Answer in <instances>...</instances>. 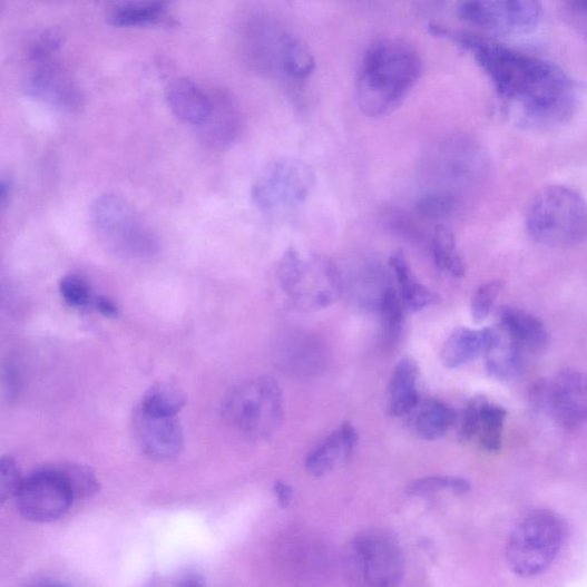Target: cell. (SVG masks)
I'll return each mask as SVG.
<instances>
[{"label":"cell","mask_w":587,"mask_h":587,"mask_svg":"<svg viewBox=\"0 0 587 587\" xmlns=\"http://www.w3.org/2000/svg\"><path fill=\"white\" fill-rule=\"evenodd\" d=\"M134 424L137 441L148 457L168 461L180 454L184 438L177 415H158L139 409Z\"/></svg>","instance_id":"obj_14"},{"label":"cell","mask_w":587,"mask_h":587,"mask_svg":"<svg viewBox=\"0 0 587 587\" xmlns=\"http://www.w3.org/2000/svg\"><path fill=\"white\" fill-rule=\"evenodd\" d=\"M532 401L567 429L587 425V374L566 370L537 383Z\"/></svg>","instance_id":"obj_10"},{"label":"cell","mask_w":587,"mask_h":587,"mask_svg":"<svg viewBox=\"0 0 587 587\" xmlns=\"http://www.w3.org/2000/svg\"><path fill=\"white\" fill-rule=\"evenodd\" d=\"M184 405L185 395L180 389L170 384H159L148 391L140 409L158 415H177Z\"/></svg>","instance_id":"obj_29"},{"label":"cell","mask_w":587,"mask_h":587,"mask_svg":"<svg viewBox=\"0 0 587 587\" xmlns=\"http://www.w3.org/2000/svg\"><path fill=\"white\" fill-rule=\"evenodd\" d=\"M458 41L472 51L498 95L524 127L552 128L568 123L577 106V89L559 66L486 39L462 35Z\"/></svg>","instance_id":"obj_1"},{"label":"cell","mask_w":587,"mask_h":587,"mask_svg":"<svg viewBox=\"0 0 587 587\" xmlns=\"http://www.w3.org/2000/svg\"><path fill=\"white\" fill-rule=\"evenodd\" d=\"M278 281L290 305L300 311H316L333 304L341 295L342 278L325 256H303L288 248L278 267Z\"/></svg>","instance_id":"obj_6"},{"label":"cell","mask_w":587,"mask_h":587,"mask_svg":"<svg viewBox=\"0 0 587 587\" xmlns=\"http://www.w3.org/2000/svg\"><path fill=\"white\" fill-rule=\"evenodd\" d=\"M375 310L382 327V342L387 348L394 346L404 326V304L394 286L388 284L381 293Z\"/></svg>","instance_id":"obj_26"},{"label":"cell","mask_w":587,"mask_h":587,"mask_svg":"<svg viewBox=\"0 0 587 587\" xmlns=\"http://www.w3.org/2000/svg\"><path fill=\"white\" fill-rule=\"evenodd\" d=\"M432 254L436 266L454 278H462L466 273V263L460 255L453 232L444 226L437 227L433 242Z\"/></svg>","instance_id":"obj_28"},{"label":"cell","mask_w":587,"mask_h":587,"mask_svg":"<svg viewBox=\"0 0 587 587\" xmlns=\"http://www.w3.org/2000/svg\"><path fill=\"white\" fill-rule=\"evenodd\" d=\"M60 293L63 300L75 307L94 305L96 299L88 284L82 278L76 276H69L62 280Z\"/></svg>","instance_id":"obj_35"},{"label":"cell","mask_w":587,"mask_h":587,"mask_svg":"<svg viewBox=\"0 0 587 587\" xmlns=\"http://www.w3.org/2000/svg\"><path fill=\"white\" fill-rule=\"evenodd\" d=\"M350 577L366 586H395L405 575V557L389 535L370 531L352 539L346 549Z\"/></svg>","instance_id":"obj_8"},{"label":"cell","mask_w":587,"mask_h":587,"mask_svg":"<svg viewBox=\"0 0 587 587\" xmlns=\"http://www.w3.org/2000/svg\"><path fill=\"white\" fill-rule=\"evenodd\" d=\"M460 16L488 31L520 36L538 27L541 4L540 0H464Z\"/></svg>","instance_id":"obj_11"},{"label":"cell","mask_w":587,"mask_h":587,"mask_svg":"<svg viewBox=\"0 0 587 587\" xmlns=\"http://www.w3.org/2000/svg\"><path fill=\"white\" fill-rule=\"evenodd\" d=\"M456 200L449 194H430L417 205L418 214L425 219H442L452 214Z\"/></svg>","instance_id":"obj_34"},{"label":"cell","mask_w":587,"mask_h":587,"mask_svg":"<svg viewBox=\"0 0 587 587\" xmlns=\"http://www.w3.org/2000/svg\"><path fill=\"white\" fill-rule=\"evenodd\" d=\"M167 104L179 121L203 127L208 120L213 98L188 78H177L167 88Z\"/></svg>","instance_id":"obj_17"},{"label":"cell","mask_w":587,"mask_h":587,"mask_svg":"<svg viewBox=\"0 0 587 587\" xmlns=\"http://www.w3.org/2000/svg\"><path fill=\"white\" fill-rule=\"evenodd\" d=\"M499 326L527 351H541L550 342V333L541 321L530 313L515 309L505 307L500 311Z\"/></svg>","instance_id":"obj_21"},{"label":"cell","mask_w":587,"mask_h":587,"mask_svg":"<svg viewBox=\"0 0 587 587\" xmlns=\"http://www.w3.org/2000/svg\"><path fill=\"white\" fill-rule=\"evenodd\" d=\"M174 0H120L110 10L108 23L117 28L162 25Z\"/></svg>","instance_id":"obj_19"},{"label":"cell","mask_w":587,"mask_h":587,"mask_svg":"<svg viewBox=\"0 0 587 587\" xmlns=\"http://www.w3.org/2000/svg\"><path fill=\"white\" fill-rule=\"evenodd\" d=\"M489 374L499 381L518 378L524 368V349L503 329H489L483 351Z\"/></svg>","instance_id":"obj_18"},{"label":"cell","mask_w":587,"mask_h":587,"mask_svg":"<svg viewBox=\"0 0 587 587\" xmlns=\"http://www.w3.org/2000/svg\"><path fill=\"white\" fill-rule=\"evenodd\" d=\"M0 468H2V478H0V497H2V501H4L11 496H16L22 481L13 458L4 457Z\"/></svg>","instance_id":"obj_36"},{"label":"cell","mask_w":587,"mask_h":587,"mask_svg":"<svg viewBox=\"0 0 587 587\" xmlns=\"http://www.w3.org/2000/svg\"><path fill=\"white\" fill-rule=\"evenodd\" d=\"M14 497L21 516L32 522H52L60 519L75 499L52 468L22 481Z\"/></svg>","instance_id":"obj_12"},{"label":"cell","mask_w":587,"mask_h":587,"mask_svg":"<svg viewBox=\"0 0 587 587\" xmlns=\"http://www.w3.org/2000/svg\"><path fill=\"white\" fill-rule=\"evenodd\" d=\"M568 11L571 25L587 38V0H570Z\"/></svg>","instance_id":"obj_37"},{"label":"cell","mask_w":587,"mask_h":587,"mask_svg":"<svg viewBox=\"0 0 587 587\" xmlns=\"http://www.w3.org/2000/svg\"><path fill=\"white\" fill-rule=\"evenodd\" d=\"M227 421L253 439H266L280 427L284 400L280 384L258 378L234 388L224 403Z\"/></svg>","instance_id":"obj_7"},{"label":"cell","mask_w":587,"mask_h":587,"mask_svg":"<svg viewBox=\"0 0 587 587\" xmlns=\"http://www.w3.org/2000/svg\"><path fill=\"white\" fill-rule=\"evenodd\" d=\"M446 490L466 493L471 490V483L456 477H428L417 480L408 487V493L413 496H428Z\"/></svg>","instance_id":"obj_32"},{"label":"cell","mask_w":587,"mask_h":587,"mask_svg":"<svg viewBox=\"0 0 587 587\" xmlns=\"http://www.w3.org/2000/svg\"><path fill=\"white\" fill-rule=\"evenodd\" d=\"M277 56L283 69L297 80H303L315 70V60L306 46L290 33L280 36Z\"/></svg>","instance_id":"obj_27"},{"label":"cell","mask_w":587,"mask_h":587,"mask_svg":"<svg viewBox=\"0 0 587 587\" xmlns=\"http://www.w3.org/2000/svg\"><path fill=\"white\" fill-rule=\"evenodd\" d=\"M527 228L530 237L545 247H576L587 241V205L568 187H545L529 205Z\"/></svg>","instance_id":"obj_3"},{"label":"cell","mask_w":587,"mask_h":587,"mask_svg":"<svg viewBox=\"0 0 587 587\" xmlns=\"http://www.w3.org/2000/svg\"><path fill=\"white\" fill-rule=\"evenodd\" d=\"M502 290L499 281H492L481 285L473 295L471 304L472 320L476 324L485 322Z\"/></svg>","instance_id":"obj_33"},{"label":"cell","mask_w":587,"mask_h":587,"mask_svg":"<svg viewBox=\"0 0 587 587\" xmlns=\"http://www.w3.org/2000/svg\"><path fill=\"white\" fill-rule=\"evenodd\" d=\"M411 427L415 434L425 441H437L443 438L457 420L451 407L439 400L419 401L410 413Z\"/></svg>","instance_id":"obj_22"},{"label":"cell","mask_w":587,"mask_h":587,"mask_svg":"<svg viewBox=\"0 0 587 587\" xmlns=\"http://www.w3.org/2000/svg\"><path fill=\"white\" fill-rule=\"evenodd\" d=\"M10 184L3 179L2 185H0V203H2V206H6L8 198L10 197Z\"/></svg>","instance_id":"obj_40"},{"label":"cell","mask_w":587,"mask_h":587,"mask_svg":"<svg viewBox=\"0 0 587 587\" xmlns=\"http://www.w3.org/2000/svg\"><path fill=\"white\" fill-rule=\"evenodd\" d=\"M275 492L280 505L282 507H290L294 496L292 487L284 481H277L275 485Z\"/></svg>","instance_id":"obj_38"},{"label":"cell","mask_w":587,"mask_h":587,"mask_svg":"<svg viewBox=\"0 0 587 587\" xmlns=\"http://www.w3.org/2000/svg\"><path fill=\"white\" fill-rule=\"evenodd\" d=\"M315 187V174L297 159L270 163L253 186L254 205L265 214H278L301 206Z\"/></svg>","instance_id":"obj_9"},{"label":"cell","mask_w":587,"mask_h":587,"mask_svg":"<svg viewBox=\"0 0 587 587\" xmlns=\"http://www.w3.org/2000/svg\"><path fill=\"white\" fill-rule=\"evenodd\" d=\"M419 371L411 359L402 360L390 376L387 391L388 412L394 417L410 414L419 403Z\"/></svg>","instance_id":"obj_20"},{"label":"cell","mask_w":587,"mask_h":587,"mask_svg":"<svg viewBox=\"0 0 587 587\" xmlns=\"http://www.w3.org/2000/svg\"><path fill=\"white\" fill-rule=\"evenodd\" d=\"M358 444L356 429L343 423L306 457V471L316 478L329 475L354 453Z\"/></svg>","instance_id":"obj_16"},{"label":"cell","mask_w":587,"mask_h":587,"mask_svg":"<svg viewBox=\"0 0 587 587\" xmlns=\"http://www.w3.org/2000/svg\"><path fill=\"white\" fill-rule=\"evenodd\" d=\"M29 67L25 84L28 96L60 110L75 111L82 107L80 88L57 59Z\"/></svg>","instance_id":"obj_13"},{"label":"cell","mask_w":587,"mask_h":587,"mask_svg":"<svg viewBox=\"0 0 587 587\" xmlns=\"http://www.w3.org/2000/svg\"><path fill=\"white\" fill-rule=\"evenodd\" d=\"M101 3H112V2H120V0H99Z\"/></svg>","instance_id":"obj_41"},{"label":"cell","mask_w":587,"mask_h":587,"mask_svg":"<svg viewBox=\"0 0 587 587\" xmlns=\"http://www.w3.org/2000/svg\"><path fill=\"white\" fill-rule=\"evenodd\" d=\"M488 335L489 329H456L443 346V364L449 369H458L483 355Z\"/></svg>","instance_id":"obj_23"},{"label":"cell","mask_w":587,"mask_h":587,"mask_svg":"<svg viewBox=\"0 0 587 587\" xmlns=\"http://www.w3.org/2000/svg\"><path fill=\"white\" fill-rule=\"evenodd\" d=\"M506 411L485 398H477L463 410L459 422V439L469 442L478 439L488 452H497L502 444Z\"/></svg>","instance_id":"obj_15"},{"label":"cell","mask_w":587,"mask_h":587,"mask_svg":"<svg viewBox=\"0 0 587 587\" xmlns=\"http://www.w3.org/2000/svg\"><path fill=\"white\" fill-rule=\"evenodd\" d=\"M62 45L63 36L56 29L39 33L28 48V65L56 60Z\"/></svg>","instance_id":"obj_31"},{"label":"cell","mask_w":587,"mask_h":587,"mask_svg":"<svg viewBox=\"0 0 587 587\" xmlns=\"http://www.w3.org/2000/svg\"><path fill=\"white\" fill-rule=\"evenodd\" d=\"M389 262L398 282L401 300L407 309L420 311L440 301L437 293L427 288L415 278L402 252L395 253Z\"/></svg>","instance_id":"obj_24"},{"label":"cell","mask_w":587,"mask_h":587,"mask_svg":"<svg viewBox=\"0 0 587 587\" xmlns=\"http://www.w3.org/2000/svg\"><path fill=\"white\" fill-rule=\"evenodd\" d=\"M52 469L65 481L74 498L91 496L99 487L94 472L88 467L65 463Z\"/></svg>","instance_id":"obj_30"},{"label":"cell","mask_w":587,"mask_h":587,"mask_svg":"<svg viewBox=\"0 0 587 587\" xmlns=\"http://www.w3.org/2000/svg\"><path fill=\"white\" fill-rule=\"evenodd\" d=\"M92 306H95V309H97L105 316L112 317L117 315V309L115 304L105 297L96 296Z\"/></svg>","instance_id":"obj_39"},{"label":"cell","mask_w":587,"mask_h":587,"mask_svg":"<svg viewBox=\"0 0 587 587\" xmlns=\"http://www.w3.org/2000/svg\"><path fill=\"white\" fill-rule=\"evenodd\" d=\"M567 539V526L550 510H536L515 528L506 545L508 567L520 577H535L549 570Z\"/></svg>","instance_id":"obj_5"},{"label":"cell","mask_w":587,"mask_h":587,"mask_svg":"<svg viewBox=\"0 0 587 587\" xmlns=\"http://www.w3.org/2000/svg\"><path fill=\"white\" fill-rule=\"evenodd\" d=\"M91 224L100 243L114 255L144 261L159 252V242L121 195H100L91 206Z\"/></svg>","instance_id":"obj_4"},{"label":"cell","mask_w":587,"mask_h":587,"mask_svg":"<svg viewBox=\"0 0 587 587\" xmlns=\"http://www.w3.org/2000/svg\"><path fill=\"white\" fill-rule=\"evenodd\" d=\"M422 63L408 43L383 39L366 52L358 85L362 111L382 117L397 110L415 86Z\"/></svg>","instance_id":"obj_2"},{"label":"cell","mask_w":587,"mask_h":587,"mask_svg":"<svg viewBox=\"0 0 587 587\" xmlns=\"http://www.w3.org/2000/svg\"><path fill=\"white\" fill-rule=\"evenodd\" d=\"M239 127L241 117L233 100L223 95L213 99L208 120L202 127L207 137L216 143H228L237 136Z\"/></svg>","instance_id":"obj_25"}]
</instances>
